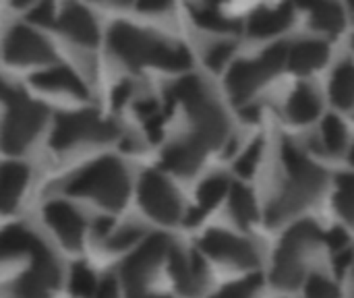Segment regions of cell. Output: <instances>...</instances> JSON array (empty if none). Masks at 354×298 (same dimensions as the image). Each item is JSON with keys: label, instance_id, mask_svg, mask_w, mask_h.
Here are the masks:
<instances>
[{"label": "cell", "instance_id": "cell-4", "mask_svg": "<svg viewBox=\"0 0 354 298\" xmlns=\"http://www.w3.org/2000/svg\"><path fill=\"white\" fill-rule=\"evenodd\" d=\"M114 137L116 127L110 120L100 118L93 110H81L56 118L50 143L54 149H66L79 141H110Z\"/></svg>", "mask_w": 354, "mask_h": 298}, {"label": "cell", "instance_id": "cell-38", "mask_svg": "<svg viewBox=\"0 0 354 298\" xmlns=\"http://www.w3.org/2000/svg\"><path fill=\"white\" fill-rule=\"evenodd\" d=\"M58 17H54V6L48 2H41L29 10V21L37 25H52Z\"/></svg>", "mask_w": 354, "mask_h": 298}, {"label": "cell", "instance_id": "cell-37", "mask_svg": "<svg viewBox=\"0 0 354 298\" xmlns=\"http://www.w3.org/2000/svg\"><path fill=\"white\" fill-rule=\"evenodd\" d=\"M139 239H141V228H137V226H124V228L112 232V239L108 241V247H110V249H116V251L129 249V247L135 245Z\"/></svg>", "mask_w": 354, "mask_h": 298}, {"label": "cell", "instance_id": "cell-31", "mask_svg": "<svg viewBox=\"0 0 354 298\" xmlns=\"http://www.w3.org/2000/svg\"><path fill=\"white\" fill-rule=\"evenodd\" d=\"M322 139L324 147L332 153L342 151L346 145V127L338 116H328L322 124Z\"/></svg>", "mask_w": 354, "mask_h": 298}, {"label": "cell", "instance_id": "cell-20", "mask_svg": "<svg viewBox=\"0 0 354 298\" xmlns=\"http://www.w3.org/2000/svg\"><path fill=\"white\" fill-rule=\"evenodd\" d=\"M328 60V46L322 39H303L288 50V66L295 73H311Z\"/></svg>", "mask_w": 354, "mask_h": 298}, {"label": "cell", "instance_id": "cell-28", "mask_svg": "<svg viewBox=\"0 0 354 298\" xmlns=\"http://www.w3.org/2000/svg\"><path fill=\"white\" fill-rule=\"evenodd\" d=\"M228 191H230V187H228V180L224 176L214 174V176L205 178L197 191V209L207 214L209 209H214L224 199V195Z\"/></svg>", "mask_w": 354, "mask_h": 298}, {"label": "cell", "instance_id": "cell-19", "mask_svg": "<svg viewBox=\"0 0 354 298\" xmlns=\"http://www.w3.org/2000/svg\"><path fill=\"white\" fill-rule=\"evenodd\" d=\"M292 21V8L288 4L278 6H266L251 15L249 19V33L253 37H268L276 35L282 29H286Z\"/></svg>", "mask_w": 354, "mask_h": 298}, {"label": "cell", "instance_id": "cell-36", "mask_svg": "<svg viewBox=\"0 0 354 298\" xmlns=\"http://www.w3.org/2000/svg\"><path fill=\"white\" fill-rule=\"evenodd\" d=\"M232 54H234V44H230V41H218V44H214L207 50L205 62H207V66L212 71H222L230 62Z\"/></svg>", "mask_w": 354, "mask_h": 298}, {"label": "cell", "instance_id": "cell-46", "mask_svg": "<svg viewBox=\"0 0 354 298\" xmlns=\"http://www.w3.org/2000/svg\"><path fill=\"white\" fill-rule=\"evenodd\" d=\"M129 298H170V297H160V295H145V292H135V295H129Z\"/></svg>", "mask_w": 354, "mask_h": 298}, {"label": "cell", "instance_id": "cell-8", "mask_svg": "<svg viewBox=\"0 0 354 298\" xmlns=\"http://www.w3.org/2000/svg\"><path fill=\"white\" fill-rule=\"evenodd\" d=\"M280 66L266 54L255 60H241L228 73V89L234 100L243 102L255 93V89L270 77L276 75Z\"/></svg>", "mask_w": 354, "mask_h": 298}, {"label": "cell", "instance_id": "cell-39", "mask_svg": "<svg viewBox=\"0 0 354 298\" xmlns=\"http://www.w3.org/2000/svg\"><path fill=\"white\" fill-rule=\"evenodd\" d=\"M324 241H326V245H328L334 253H340V251H344L346 245H348V234H346L342 228H332L330 232H326Z\"/></svg>", "mask_w": 354, "mask_h": 298}, {"label": "cell", "instance_id": "cell-40", "mask_svg": "<svg viewBox=\"0 0 354 298\" xmlns=\"http://www.w3.org/2000/svg\"><path fill=\"white\" fill-rule=\"evenodd\" d=\"M131 93H133V85H131V81H120L114 89H112V106L114 108H120V106H124L129 100H131Z\"/></svg>", "mask_w": 354, "mask_h": 298}, {"label": "cell", "instance_id": "cell-3", "mask_svg": "<svg viewBox=\"0 0 354 298\" xmlns=\"http://www.w3.org/2000/svg\"><path fill=\"white\" fill-rule=\"evenodd\" d=\"M4 102L8 108L0 124V147L8 153H19L37 137L48 112L19 89H10Z\"/></svg>", "mask_w": 354, "mask_h": 298}, {"label": "cell", "instance_id": "cell-17", "mask_svg": "<svg viewBox=\"0 0 354 298\" xmlns=\"http://www.w3.org/2000/svg\"><path fill=\"white\" fill-rule=\"evenodd\" d=\"M29 178L27 166L19 162L0 164V212H12Z\"/></svg>", "mask_w": 354, "mask_h": 298}, {"label": "cell", "instance_id": "cell-27", "mask_svg": "<svg viewBox=\"0 0 354 298\" xmlns=\"http://www.w3.org/2000/svg\"><path fill=\"white\" fill-rule=\"evenodd\" d=\"M322 239V232L319 228L313 224V222H299L295 224L282 239V249H288V251H295V253H305L313 243H317Z\"/></svg>", "mask_w": 354, "mask_h": 298}, {"label": "cell", "instance_id": "cell-22", "mask_svg": "<svg viewBox=\"0 0 354 298\" xmlns=\"http://www.w3.org/2000/svg\"><path fill=\"white\" fill-rule=\"evenodd\" d=\"M301 253L288 251V249H278L276 253V263L272 272V282L280 288H295L303 280V263H301Z\"/></svg>", "mask_w": 354, "mask_h": 298}, {"label": "cell", "instance_id": "cell-24", "mask_svg": "<svg viewBox=\"0 0 354 298\" xmlns=\"http://www.w3.org/2000/svg\"><path fill=\"white\" fill-rule=\"evenodd\" d=\"M191 15L199 27L209 29V31L228 33V31L236 29V21L214 4H195V6H191Z\"/></svg>", "mask_w": 354, "mask_h": 298}, {"label": "cell", "instance_id": "cell-14", "mask_svg": "<svg viewBox=\"0 0 354 298\" xmlns=\"http://www.w3.org/2000/svg\"><path fill=\"white\" fill-rule=\"evenodd\" d=\"M189 112L193 114V120H195V135L193 137L205 149L222 143L224 133H226V118L218 110L216 104H212L209 100H205L203 104H199L197 108H193Z\"/></svg>", "mask_w": 354, "mask_h": 298}, {"label": "cell", "instance_id": "cell-35", "mask_svg": "<svg viewBox=\"0 0 354 298\" xmlns=\"http://www.w3.org/2000/svg\"><path fill=\"white\" fill-rule=\"evenodd\" d=\"M305 295H307V298H340V290L328 278H324L319 274H313V276L307 278Z\"/></svg>", "mask_w": 354, "mask_h": 298}, {"label": "cell", "instance_id": "cell-2", "mask_svg": "<svg viewBox=\"0 0 354 298\" xmlns=\"http://www.w3.org/2000/svg\"><path fill=\"white\" fill-rule=\"evenodd\" d=\"M64 191L77 197H91L108 209H120L129 197V174L116 158H100L73 176Z\"/></svg>", "mask_w": 354, "mask_h": 298}, {"label": "cell", "instance_id": "cell-33", "mask_svg": "<svg viewBox=\"0 0 354 298\" xmlns=\"http://www.w3.org/2000/svg\"><path fill=\"white\" fill-rule=\"evenodd\" d=\"M259 284H261L259 276H249V278H243L224 286L214 298H251L257 292Z\"/></svg>", "mask_w": 354, "mask_h": 298}, {"label": "cell", "instance_id": "cell-1", "mask_svg": "<svg viewBox=\"0 0 354 298\" xmlns=\"http://www.w3.org/2000/svg\"><path fill=\"white\" fill-rule=\"evenodd\" d=\"M108 39L112 52L131 66L153 64L168 71H180L191 64V56L183 46H174L127 23L112 25Z\"/></svg>", "mask_w": 354, "mask_h": 298}, {"label": "cell", "instance_id": "cell-5", "mask_svg": "<svg viewBox=\"0 0 354 298\" xmlns=\"http://www.w3.org/2000/svg\"><path fill=\"white\" fill-rule=\"evenodd\" d=\"M141 207L162 224H174L180 218V201L172 185L160 172H145L139 183Z\"/></svg>", "mask_w": 354, "mask_h": 298}, {"label": "cell", "instance_id": "cell-45", "mask_svg": "<svg viewBox=\"0 0 354 298\" xmlns=\"http://www.w3.org/2000/svg\"><path fill=\"white\" fill-rule=\"evenodd\" d=\"M137 6H139V10H147V12H158V10L168 8L166 2H139Z\"/></svg>", "mask_w": 354, "mask_h": 298}, {"label": "cell", "instance_id": "cell-12", "mask_svg": "<svg viewBox=\"0 0 354 298\" xmlns=\"http://www.w3.org/2000/svg\"><path fill=\"white\" fill-rule=\"evenodd\" d=\"M48 253H50L48 247L21 224H12L0 230V261L19 255H29L31 259H39Z\"/></svg>", "mask_w": 354, "mask_h": 298}, {"label": "cell", "instance_id": "cell-26", "mask_svg": "<svg viewBox=\"0 0 354 298\" xmlns=\"http://www.w3.org/2000/svg\"><path fill=\"white\" fill-rule=\"evenodd\" d=\"M309 19L317 31H326V33H338L344 27V10L334 2L313 4L309 8Z\"/></svg>", "mask_w": 354, "mask_h": 298}, {"label": "cell", "instance_id": "cell-43", "mask_svg": "<svg viewBox=\"0 0 354 298\" xmlns=\"http://www.w3.org/2000/svg\"><path fill=\"white\" fill-rule=\"evenodd\" d=\"M135 110L139 112V116H143L147 120V118H151V116L158 114V104L153 100H143V102H137Z\"/></svg>", "mask_w": 354, "mask_h": 298}, {"label": "cell", "instance_id": "cell-10", "mask_svg": "<svg viewBox=\"0 0 354 298\" xmlns=\"http://www.w3.org/2000/svg\"><path fill=\"white\" fill-rule=\"evenodd\" d=\"M60 280V272L56 266V259L52 253L33 259V266L27 274H23L15 286L12 295L15 298H50V292L56 288Z\"/></svg>", "mask_w": 354, "mask_h": 298}, {"label": "cell", "instance_id": "cell-29", "mask_svg": "<svg viewBox=\"0 0 354 298\" xmlns=\"http://www.w3.org/2000/svg\"><path fill=\"white\" fill-rule=\"evenodd\" d=\"M170 97L174 102L185 104L187 110H193V108H197L199 104H203L207 100L203 83L197 77H185V79L176 81L172 85V89H170Z\"/></svg>", "mask_w": 354, "mask_h": 298}, {"label": "cell", "instance_id": "cell-48", "mask_svg": "<svg viewBox=\"0 0 354 298\" xmlns=\"http://www.w3.org/2000/svg\"><path fill=\"white\" fill-rule=\"evenodd\" d=\"M351 162L354 164V145H353V149H351Z\"/></svg>", "mask_w": 354, "mask_h": 298}, {"label": "cell", "instance_id": "cell-15", "mask_svg": "<svg viewBox=\"0 0 354 298\" xmlns=\"http://www.w3.org/2000/svg\"><path fill=\"white\" fill-rule=\"evenodd\" d=\"M170 274L183 295L195 297L201 292L205 282V268L197 255L187 257L180 251H170Z\"/></svg>", "mask_w": 354, "mask_h": 298}, {"label": "cell", "instance_id": "cell-6", "mask_svg": "<svg viewBox=\"0 0 354 298\" xmlns=\"http://www.w3.org/2000/svg\"><path fill=\"white\" fill-rule=\"evenodd\" d=\"M172 251L170 241L164 234H156L147 239L122 266V280L129 290V295L143 292L145 282L156 272V268L162 263V259Z\"/></svg>", "mask_w": 354, "mask_h": 298}, {"label": "cell", "instance_id": "cell-30", "mask_svg": "<svg viewBox=\"0 0 354 298\" xmlns=\"http://www.w3.org/2000/svg\"><path fill=\"white\" fill-rule=\"evenodd\" d=\"M68 288L75 297L89 298L95 297L97 290V280L93 276V272L85 266V263H75L73 272H71V282Z\"/></svg>", "mask_w": 354, "mask_h": 298}, {"label": "cell", "instance_id": "cell-47", "mask_svg": "<svg viewBox=\"0 0 354 298\" xmlns=\"http://www.w3.org/2000/svg\"><path fill=\"white\" fill-rule=\"evenodd\" d=\"M8 93H10V89H8V87L4 85V81L0 79V100H6V95H8Z\"/></svg>", "mask_w": 354, "mask_h": 298}, {"label": "cell", "instance_id": "cell-18", "mask_svg": "<svg viewBox=\"0 0 354 298\" xmlns=\"http://www.w3.org/2000/svg\"><path fill=\"white\" fill-rule=\"evenodd\" d=\"M31 83L39 89H50V91H66L79 97H87V87L85 83L68 68V66H54L46 68L39 73L31 75Z\"/></svg>", "mask_w": 354, "mask_h": 298}, {"label": "cell", "instance_id": "cell-49", "mask_svg": "<svg viewBox=\"0 0 354 298\" xmlns=\"http://www.w3.org/2000/svg\"><path fill=\"white\" fill-rule=\"evenodd\" d=\"M353 46H354V39H353Z\"/></svg>", "mask_w": 354, "mask_h": 298}, {"label": "cell", "instance_id": "cell-23", "mask_svg": "<svg viewBox=\"0 0 354 298\" xmlns=\"http://www.w3.org/2000/svg\"><path fill=\"white\" fill-rule=\"evenodd\" d=\"M330 95L336 106L351 108L354 104V64L342 62L332 75L330 81Z\"/></svg>", "mask_w": 354, "mask_h": 298}, {"label": "cell", "instance_id": "cell-7", "mask_svg": "<svg viewBox=\"0 0 354 298\" xmlns=\"http://www.w3.org/2000/svg\"><path fill=\"white\" fill-rule=\"evenodd\" d=\"M4 56L12 64H44L54 58V50L33 29L15 25L4 39Z\"/></svg>", "mask_w": 354, "mask_h": 298}, {"label": "cell", "instance_id": "cell-41", "mask_svg": "<svg viewBox=\"0 0 354 298\" xmlns=\"http://www.w3.org/2000/svg\"><path fill=\"white\" fill-rule=\"evenodd\" d=\"M95 298H118V284L112 276H106L95 290Z\"/></svg>", "mask_w": 354, "mask_h": 298}, {"label": "cell", "instance_id": "cell-21", "mask_svg": "<svg viewBox=\"0 0 354 298\" xmlns=\"http://www.w3.org/2000/svg\"><path fill=\"white\" fill-rule=\"evenodd\" d=\"M319 97L317 93L309 87V85H299L288 102H286V114L292 122H299V124H305V122H311L317 114H319Z\"/></svg>", "mask_w": 354, "mask_h": 298}, {"label": "cell", "instance_id": "cell-32", "mask_svg": "<svg viewBox=\"0 0 354 298\" xmlns=\"http://www.w3.org/2000/svg\"><path fill=\"white\" fill-rule=\"evenodd\" d=\"M336 209L354 222V174L338 176V193H336Z\"/></svg>", "mask_w": 354, "mask_h": 298}, {"label": "cell", "instance_id": "cell-25", "mask_svg": "<svg viewBox=\"0 0 354 298\" xmlns=\"http://www.w3.org/2000/svg\"><path fill=\"white\" fill-rule=\"evenodd\" d=\"M230 197V212L234 220L243 226H251L257 220V203L253 193L245 185H234L228 191Z\"/></svg>", "mask_w": 354, "mask_h": 298}, {"label": "cell", "instance_id": "cell-13", "mask_svg": "<svg viewBox=\"0 0 354 298\" xmlns=\"http://www.w3.org/2000/svg\"><path fill=\"white\" fill-rule=\"evenodd\" d=\"M58 29L81 46L97 44V25L91 12L81 4H66L58 17Z\"/></svg>", "mask_w": 354, "mask_h": 298}, {"label": "cell", "instance_id": "cell-9", "mask_svg": "<svg viewBox=\"0 0 354 298\" xmlns=\"http://www.w3.org/2000/svg\"><path fill=\"white\" fill-rule=\"evenodd\" d=\"M201 249L207 255H212L214 259L224 261V263H232V266H241V268H249V266L257 263L255 247L249 241L239 239L224 230H209L201 239Z\"/></svg>", "mask_w": 354, "mask_h": 298}, {"label": "cell", "instance_id": "cell-16", "mask_svg": "<svg viewBox=\"0 0 354 298\" xmlns=\"http://www.w3.org/2000/svg\"><path fill=\"white\" fill-rule=\"evenodd\" d=\"M205 151L207 149L195 137H191V139H185V141L170 145L164 151L162 164L176 174H193L199 168Z\"/></svg>", "mask_w": 354, "mask_h": 298}, {"label": "cell", "instance_id": "cell-11", "mask_svg": "<svg viewBox=\"0 0 354 298\" xmlns=\"http://www.w3.org/2000/svg\"><path fill=\"white\" fill-rule=\"evenodd\" d=\"M44 218L56 232L60 243L68 249H79L83 245L85 222L81 214L66 201H52L44 207Z\"/></svg>", "mask_w": 354, "mask_h": 298}, {"label": "cell", "instance_id": "cell-34", "mask_svg": "<svg viewBox=\"0 0 354 298\" xmlns=\"http://www.w3.org/2000/svg\"><path fill=\"white\" fill-rule=\"evenodd\" d=\"M261 151H263V143H261V139H257V141H253L243 153H241V158L236 160V172L241 174V176H251L255 170H257V166H259V160H261Z\"/></svg>", "mask_w": 354, "mask_h": 298}, {"label": "cell", "instance_id": "cell-42", "mask_svg": "<svg viewBox=\"0 0 354 298\" xmlns=\"http://www.w3.org/2000/svg\"><path fill=\"white\" fill-rule=\"evenodd\" d=\"M334 266H336V272L342 276L351 266H353V251H340V253H336V259H334Z\"/></svg>", "mask_w": 354, "mask_h": 298}, {"label": "cell", "instance_id": "cell-44", "mask_svg": "<svg viewBox=\"0 0 354 298\" xmlns=\"http://www.w3.org/2000/svg\"><path fill=\"white\" fill-rule=\"evenodd\" d=\"M95 234L97 236H106V234H110L112 232V228H114V222L110 220V218H97V222H95Z\"/></svg>", "mask_w": 354, "mask_h": 298}]
</instances>
